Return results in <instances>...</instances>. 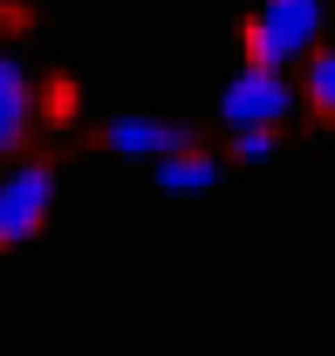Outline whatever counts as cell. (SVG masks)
Listing matches in <instances>:
<instances>
[{"label":"cell","mask_w":335,"mask_h":356,"mask_svg":"<svg viewBox=\"0 0 335 356\" xmlns=\"http://www.w3.org/2000/svg\"><path fill=\"white\" fill-rule=\"evenodd\" d=\"M322 28H329V0H260V14L247 28V62L294 69L322 48Z\"/></svg>","instance_id":"1"},{"label":"cell","mask_w":335,"mask_h":356,"mask_svg":"<svg viewBox=\"0 0 335 356\" xmlns=\"http://www.w3.org/2000/svg\"><path fill=\"white\" fill-rule=\"evenodd\" d=\"M294 83L288 69H260V62H247L233 83H226V96H219V117H226V131H281L294 117Z\"/></svg>","instance_id":"2"},{"label":"cell","mask_w":335,"mask_h":356,"mask_svg":"<svg viewBox=\"0 0 335 356\" xmlns=\"http://www.w3.org/2000/svg\"><path fill=\"white\" fill-rule=\"evenodd\" d=\"M48 206H55V172H48V165H14V172H0V247L35 240L42 220H48Z\"/></svg>","instance_id":"3"},{"label":"cell","mask_w":335,"mask_h":356,"mask_svg":"<svg viewBox=\"0 0 335 356\" xmlns=\"http://www.w3.org/2000/svg\"><path fill=\"white\" fill-rule=\"evenodd\" d=\"M103 144L124 151V158H165V151H185L199 137L185 131V124H171V117H110L103 124Z\"/></svg>","instance_id":"4"},{"label":"cell","mask_w":335,"mask_h":356,"mask_svg":"<svg viewBox=\"0 0 335 356\" xmlns=\"http://www.w3.org/2000/svg\"><path fill=\"white\" fill-rule=\"evenodd\" d=\"M28 131H35V76L14 55H0V158L21 151Z\"/></svg>","instance_id":"5"},{"label":"cell","mask_w":335,"mask_h":356,"mask_svg":"<svg viewBox=\"0 0 335 356\" xmlns=\"http://www.w3.org/2000/svg\"><path fill=\"white\" fill-rule=\"evenodd\" d=\"M151 165H158V192H165V199H199V192H212V185H219V158H212V151H199V144L165 151V158H151Z\"/></svg>","instance_id":"6"},{"label":"cell","mask_w":335,"mask_h":356,"mask_svg":"<svg viewBox=\"0 0 335 356\" xmlns=\"http://www.w3.org/2000/svg\"><path fill=\"white\" fill-rule=\"evenodd\" d=\"M301 96H308V103H315V110L335 124V42L308 55V83H301Z\"/></svg>","instance_id":"7"},{"label":"cell","mask_w":335,"mask_h":356,"mask_svg":"<svg viewBox=\"0 0 335 356\" xmlns=\"http://www.w3.org/2000/svg\"><path fill=\"white\" fill-rule=\"evenodd\" d=\"M274 144H281L274 131H233V158H240V165H267Z\"/></svg>","instance_id":"8"},{"label":"cell","mask_w":335,"mask_h":356,"mask_svg":"<svg viewBox=\"0 0 335 356\" xmlns=\"http://www.w3.org/2000/svg\"><path fill=\"white\" fill-rule=\"evenodd\" d=\"M0 21H7V0H0Z\"/></svg>","instance_id":"9"}]
</instances>
